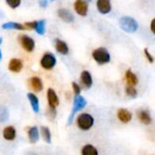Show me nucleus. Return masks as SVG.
Returning <instances> with one entry per match:
<instances>
[{
  "label": "nucleus",
  "mask_w": 155,
  "mask_h": 155,
  "mask_svg": "<svg viewBox=\"0 0 155 155\" xmlns=\"http://www.w3.org/2000/svg\"><path fill=\"white\" fill-rule=\"evenodd\" d=\"M27 98L31 104L33 111L35 113H38L39 112V101H38V98L36 97V95L32 93H29V94H27Z\"/></svg>",
  "instance_id": "a211bd4d"
},
{
  "label": "nucleus",
  "mask_w": 155,
  "mask_h": 155,
  "mask_svg": "<svg viewBox=\"0 0 155 155\" xmlns=\"http://www.w3.org/2000/svg\"><path fill=\"white\" fill-rule=\"evenodd\" d=\"M53 1H54V0H51V2H53Z\"/></svg>",
  "instance_id": "c9c22d12"
},
{
  "label": "nucleus",
  "mask_w": 155,
  "mask_h": 155,
  "mask_svg": "<svg viewBox=\"0 0 155 155\" xmlns=\"http://www.w3.org/2000/svg\"><path fill=\"white\" fill-rule=\"evenodd\" d=\"M29 84H30L31 87L36 92H41L43 90V83L39 77H36V76L32 77L29 80Z\"/></svg>",
  "instance_id": "f3484780"
},
{
  "label": "nucleus",
  "mask_w": 155,
  "mask_h": 155,
  "mask_svg": "<svg viewBox=\"0 0 155 155\" xmlns=\"http://www.w3.org/2000/svg\"><path fill=\"white\" fill-rule=\"evenodd\" d=\"M3 136L6 141H13L15 139L16 131L13 126H7L3 131Z\"/></svg>",
  "instance_id": "4468645a"
},
{
  "label": "nucleus",
  "mask_w": 155,
  "mask_h": 155,
  "mask_svg": "<svg viewBox=\"0 0 155 155\" xmlns=\"http://www.w3.org/2000/svg\"><path fill=\"white\" fill-rule=\"evenodd\" d=\"M35 30L36 31V33L38 35H43L45 34V20H39V21H37Z\"/></svg>",
  "instance_id": "b1692460"
},
{
  "label": "nucleus",
  "mask_w": 155,
  "mask_h": 155,
  "mask_svg": "<svg viewBox=\"0 0 155 155\" xmlns=\"http://www.w3.org/2000/svg\"><path fill=\"white\" fill-rule=\"evenodd\" d=\"M23 68V63L22 60L18 59V58H13L10 60L9 64H8V69L11 72L14 73H19Z\"/></svg>",
  "instance_id": "f8f14e48"
},
{
  "label": "nucleus",
  "mask_w": 155,
  "mask_h": 155,
  "mask_svg": "<svg viewBox=\"0 0 155 155\" xmlns=\"http://www.w3.org/2000/svg\"><path fill=\"white\" fill-rule=\"evenodd\" d=\"M119 24L120 27L127 33H134L138 29V23L130 16H123Z\"/></svg>",
  "instance_id": "f257e3e1"
},
{
  "label": "nucleus",
  "mask_w": 155,
  "mask_h": 155,
  "mask_svg": "<svg viewBox=\"0 0 155 155\" xmlns=\"http://www.w3.org/2000/svg\"><path fill=\"white\" fill-rule=\"evenodd\" d=\"M48 4V0H39V5L41 7H45Z\"/></svg>",
  "instance_id": "7c9ffc66"
},
{
  "label": "nucleus",
  "mask_w": 155,
  "mask_h": 155,
  "mask_svg": "<svg viewBox=\"0 0 155 155\" xmlns=\"http://www.w3.org/2000/svg\"><path fill=\"white\" fill-rule=\"evenodd\" d=\"M81 82L86 88H91L93 85V78L88 71H83L81 74Z\"/></svg>",
  "instance_id": "2eb2a0df"
},
{
  "label": "nucleus",
  "mask_w": 155,
  "mask_h": 155,
  "mask_svg": "<svg viewBox=\"0 0 155 155\" xmlns=\"http://www.w3.org/2000/svg\"><path fill=\"white\" fill-rule=\"evenodd\" d=\"M72 86H73V90H74L75 95L80 94V93H81V88H80V86H79L76 83H74V82L72 83Z\"/></svg>",
  "instance_id": "c85d7f7f"
},
{
  "label": "nucleus",
  "mask_w": 155,
  "mask_h": 155,
  "mask_svg": "<svg viewBox=\"0 0 155 155\" xmlns=\"http://www.w3.org/2000/svg\"><path fill=\"white\" fill-rule=\"evenodd\" d=\"M85 105H86V100H85L83 96H81L80 94L75 95V97H74V99L73 109H72L71 114H70L69 119H68V124H72V121H73V119H74V114H75L78 111H80V110H82L83 108H84Z\"/></svg>",
  "instance_id": "20e7f679"
},
{
  "label": "nucleus",
  "mask_w": 155,
  "mask_h": 155,
  "mask_svg": "<svg viewBox=\"0 0 155 155\" xmlns=\"http://www.w3.org/2000/svg\"><path fill=\"white\" fill-rule=\"evenodd\" d=\"M2 42H3V39H2V38H0V45L2 44Z\"/></svg>",
  "instance_id": "72a5a7b5"
},
{
  "label": "nucleus",
  "mask_w": 155,
  "mask_h": 155,
  "mask_svg": "<svg viewBox=\"0 0 155 155\" xmlns=\"http://www.w3.org/2000/svg\"><path fill=\"white\" fill-rule=\"evenodd\" d=\"M28 138H29L30 143H35L38 142V140H39V133H38L37 127L34 126V127H31L29 129V131H28Z\"/></svg>",
  "instance_id": "aec40b11"
},
{
  "label": "nucleus",
  "mask_w": 155,
  "mask_h": 155,
  "mask_svg": "<svg viewBox=\"0 0 155 155\" xmlns=\"http://www.w3.org/2000/svg\"><path fill=\"white\" fill-rule=\"evenodd\" d=\"M58 14V16L65 23H72L74 20V17L73 15V14L67 10V9H64V8H60L57 12Z\"/></svg>",
  "instance_id": "9b49d317"
},
{
  "label": "nucleus",
  "mask_w": 155,
  "mask_h": 155,
  "mask_svg": "<svg viewBox=\"0 0 155 155\" xmlns=\"http://www.w3.org/2000/svg\"><path fill=\"white\" fill-rule=\"evenodd\" d=\"M55 49L61 54H67L69 52V48H68L67 44L65 42L60 40V39L55 40Z\"/></svg>",
  "instance_id": "dca6fc26"
},
{
  "label": "nucleus",
  "mask_w": 155,
  "mask_h": 155,
  "mask_svg": "<svg viewBox=\"0 0 155 155\" xmlns=\"http://www.w3.org/2000/svg\"><path fill=\"white\" fill-rule=\"evenodd\" d=\"M19 41H20L22 47L26 52H32L35 49V41L32 37H30L26 35H23L19 36Z\"/></svg>",
  "instance_id": "423d86ee"
},
{
  "label": "nucleus",
  "mask_w": 155,
  "mask_h": 155,
  "mask_svg": "<svg viewBox=\"0 0 155 155\" xmlns=\"http://www.w3.org/2000/svg\"><path fill=\"white\" fill-rule=\"evenodd\" d=\"M151 30H152V32L155 35V18L153 19V21L151 23Z\"/></svg>",
  "instance_id": "2f4dec72"
},
{
  "label": "nucleus",
  "mask_w": 155,
  "mask_h": 155,
  "mask_svg": "<svg viewBox=\"0 0 155 155\" xmlns=\"http://www.w3.org/2000/svg\"><path fill=\"white\" fill-rule=\"evenodd\" d=\"M93 58L99 64H107L111 60V56H110L109 52L107 51V49H105L104 47H100V48L95 49L93 52Z\"/></svg>",
  "instance_id": "f03ea898"
},
{
  "label": "nucleus",
  "mask_w": 155,
  "mask_h": 155,
  "mask_svg": "<svg viewBox=\"0 0 155 155\" xmlns=\"http://www.w3.org/2000/svg\"><path fill=\"white\" fill-rule=\"evenodd\" d=\"M97 9L101 14H108L111 12L112 5L110 0H97Z\"/></svg>",
  "instance_id": "1a4fd4ad"
},
{
  "label": "nucleus",
  "mask_w": 155,
  "mask_h": 155,
  "mask_svg": "<svg viewBox=\"0 0 155 155\" xmlns=\"http://www.w3.org/2000/svg\"><path fill=\"white\" fill-rule=\"evenodd\" d=\"M40 64H41V66L45 69V70H51L54 67L55 64H56V58L54 57V54H50V53H47L45 54L41 61H40Z\"/></svg>",
  "instance_id": "39448f33"
},
{
  "label": "nucleus",
  "mask_w": 155,
  "mask_h": 155,
  "mask_svg": "<svg viewBox=\"0 0 155 155\" xmlns=\"http://www.w3.org/2000/svg\"><path fill=\"white\" fill-rule=\"evenodd\" d=\"M86 2H90V1H92V0H85Z\"/></svg>",
  "instance_id": "f704fd0d"
},
{
  "label": "nucleus",
  "mask_w": 155,
  "mask_h": 155,
  "mask_svg": "<svg viewBox=\"0 0 155 155\" xmlns=\"http://www.w3.org/2000/svg\"><path fill=\"white\" fill-rule=\"evenodd\" d=\"M47 100L50 107L56 108L59 105V98L54 89L49 88L47 91Z\"/></svg>",
  "instance_id": "6e6552de"
},
{
  "label": "nucleus",
  "mask_w": 155,
  "mask_h": 155,
  "mask_svg": "<svg viewBox=\"0 0 155 155\" xmlns=\"http://www.w3.org/2000/svg\"><path fill=\"white\" fill-rule=\"evenodd\" d=\"M1 58H2V52H1V50H0V60H1Z\"/></svg>",
  "instance_id": "473e14b6"
},
{
  "label": "nucleus",
  "mask_w": 155,
  "mask_h": 155,
  "mask_svg": "<svg viewBox=\"0 0 155 155\" xmlns=\"http://www.w3.org/2000/svg\"><path fill=\"white\" fill-rule=\"evenodd\" d=\"M5 2L11 8H16L21 4V0H5Z\"/></svg>",
  "instance_id": "bb28decb"
},
{
  "label": "nucleus",
  "mask_w": 155,
  "mask_h": 155,
  "mask_svg": "<svg viewBox=\"0 0 155 155\" xmlns=\"http://www.w3.org/2000/svg\"><path fill=\"white\" fill-rule=\"evenodd\" d=\"M41 134H42V137H43L44 141L47 143H51V132H50V130L45 126H42L41 127Z\"/></svg>",
  "instance_id": "5701e85b"
},
{
  "label": "nucleus",
  "mask_w": 155,
  "mask_h": 155,
  "mask_svg": "<svg viewBox=\"0 0 155 155\" xmlns=\"http://www.w3.org/2000/svg\"><path fill=\"white\" fill-rule=\"evenodd\" d=\"M137 117L139 119V121L141 123H143V124H150L152 123V117H151V114H149L148 111H145V110H140L137 112Z\"/></svg>",
  "instance_id": "ddd939ff"
},
{
  "label": "nucleus",
  "mask_w": 155,
  "mask_h": 155,
  "mask_svg": "<svg viewBox=\"0 0 155 155\" xmlns=\"http://www.w3.org/2000/svg\"><path fill=\"white\" fill-rule=\"evenodd\" d=\"M36 23H37V21H33V22H26V23H25V28L26 29H34L35 30V25H36Z\"/></svg>",
  "instance_id": "cd10ccee"
},
{
  "label": "nucleus",
  "mask_w": 155,
  "mask_h": 155,
  "mask_svg": "<svg viewBox=\"0 0 155 155\" xmlns=\"http://www.w3.org/2000/svg\"><path fill=\"white\" fill-rule=\"evenodd\" d=\"M125 77H126V81L127 83L129 84V85H136L139 82L138 80V77L136 76L135 74H134L131 70H128L125 74Z\"/></svg>",
  "instance_id": "412c9836"
},
{
  "label": "nucleus",
  "mask_w": 155,
  "mask_h": 155,
  "mask_svg": "<svg viewBox=\"0 0 155 155\" xmlns=\"http://www.w3.org/2000/svg\"><path fill=\"white\" fill-rule=\"evenodd\" d=\"M8 118V112L5 107H0V120L5 122Z\"/></svg>",
  "instance_id": "a878e982"
},
{
  "label": "nucleus",
  "mask_w": 155,
  "mask_h": 155,
  "mask_svg": "<svg viewBox=\"0 0 155 155\" xmlns=\"http://www.w3.org/2000/svg\"><path fill=\"white\" fill-rule=\"evenodd\" d=\"M94 117L89 114H81L77 118V125L83 131H87L94 125Z\"/></svg>",
  "instance_id": "7ed1b4c3"
},
{
  "label": "nucleus",
  "mask_w": 155,
  "mask_h": 155,
  "mask_svg": "<svg viewBox=\"0 0 155 155\" xmlns=\"http://www.w3.org/2000/svg\"><path fill=\"white\" fill-rule=\"evenodd\" d=\"M117 117L118 119L124 123V124H128L132 118H133V115H132V113L127 110V109H124V108H122V109H119L118 112H117Z\"/></svg>",
  "instance_id": "9d476101"
},
{
  "label": "nucleus",
  "mask_w": 155,
  "mask_h": 155,
  "mask_svg": "<svg viewBox=\"0 0 155 155\" xmlns=\"http://www.w3.org/2000/svg\"><path fill=\"white\" fill-rule=\"evenodd\" d=\"M125 92H126V94H127V95H129V96H131V97H136L137 96V94H138V93H137V90L133 86V85H129V86H127L126 87V89H125Z\"/></svg>",
  "instance_id": "393cba45"
},
{
  "label": "nucleus",
  "mask_w": 155,
  "mask_h": 155,
  "mask_svg": "<svg viewBox=\"0 0 155 155\" xmlns=\"http://www.w3.org/2000/svg\"><path fill=\"white\" fill-rule=\"evenodd\" d=\"M144 54H145V56H146L147 60H148L150 63H153L154 59H153V57L152 56V54H150V52H149V50H148L147 48L144 49Z\"/></svg>",
  "instance_id": "c756f323"
},
{
  "label": "nucleus",
  "mask_w": 155,
  "mask_h": 155,
  "mask_svg": "<svg viewBox=\"0 0 155 155\" xmlns=\"http://www.w3.org/2000/svg\"><path fill=\"white\" fill-rule=\"evenodd\" d=\"M3 29H15V30H25V26L16 22H7L2 25Z\"/></svg>",
  "instance_id": "6ab92c4d"
},
{
  "label": "nucleus",
  "mask_w": 155,
  "mask_h": 155,
  "mask_svg": "<svg viewBox=\"0 0 155 155\" xmlns=\"http://www.w3.org/2000/svg\"><path fill=\"white\" fill-rule=\"evenodd\" d=\"M82 154L83 155H97L98 154V151L96 150V148L91 144H87L85 146L83 147L82 149Z\"/></svg>",
  "instance_id": "4be33fe9"
},
{
  "label": "nucleus",
  "mask_w": 155,
  "mask_h": 155,
  "mask_svg": "<svg viewBox=\"0 0 155 155\" xmlns=\"http://www.w3.org/2000/svg\"><path fill=\"white\" fill-rule=\"evenodd\" d=\"M75 12L82 16H85L88 13V4L85 0H76L74 5Z\"/></svg>",
  "instance_id": "0eeeda50"
}]
</instances>
